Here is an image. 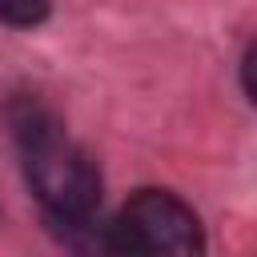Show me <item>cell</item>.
Instances as JSON below:
<instances>
[{
    "instance_id": "cell-1",
    "label": "cell",
    "mask_w": 257,
    "mask_h": 257,
    "mask_svg": "<svg viewBox=\"0 0 257 257\" xmlns=\"http://www.w3.org/2000/svg\"><path fill=\"white\" fill-rule=\"evenodd\" d=\"M12 137H16V153H20V169H24V185L36 197L44 225L68 229V225H88L100 213V169L88 157V149H80L64 124L36 100H24L8 112Z\"/></svg>"
},
{
    "instance_id": "cell-2",
    "label": "cell",
    "mask_w": 257,
    "mask_h": 257,
    "mask_svg": "<svg viewBox=\"0 0 257 257\" xmlns=\"http://www.w3.org/2000/svg\"><path fill=\"white\" fill-rule=\"evenodd\" d=\"M112 253H173L193 257L205 253L201 217L169 189H137L120 213L108 221Z\"/></svg>"
},
{
    "instance_id": "cell-3",
    "label": "cell",
    "mask_w": 257,
    "mask_h": 257,
    "mask_svg": "<svg viewBox=\"0 0 257 257\" xmlns=\"http://www.w3.org/2000/svg\"><path fill=\"white\" fill-rule=\"evenodd\" d=\"M52 12V0H0V24L8 28H40Z\"/></svg>"
},
{
    "instance_id": "cell-4",
    "label": "cell",
    "mask_w": 257,
    "mask_h": 257,
    "mask_svg": "<svg viewBox=\"0 0 257 257\" xmlns=\"http://www.w3.org/2000/svg\"><path fill=\"white\" fill-rule=\"evenodd\" d=\"M241 92H245V100L257 108V40L245 48V56H241Z\"/></svg>"
}]
</instances>
